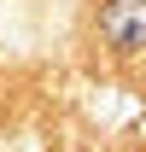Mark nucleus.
Listing matches in <instances>:
<instances>
[{
  "instance_id": "nucleus-1",
  "label": "nucleus",
  "mask_w": 146,
  "mask_h": 152,
  "mask_svg": "<svg viewBox=\"0 0 146 152\" xmlns=\"http://www.w3.org/2000/svg\"><path fill=\"white\" fill-rule=\"evenodd\" d=\"M99 29L111 47H146V0H111L99 12Z\"/></svg>"
}]
</instances>
